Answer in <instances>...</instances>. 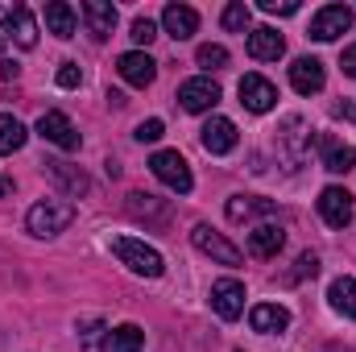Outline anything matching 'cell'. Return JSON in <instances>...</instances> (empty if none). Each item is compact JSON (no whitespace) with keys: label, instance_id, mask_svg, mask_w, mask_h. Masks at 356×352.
I'll use <instances>...</instances> for the list:
<instances>
[{"label":"cell","instance_id":"obj_14","mask_svg":"<svg viewBox=\"0 0 356 352\" xmlns=\"http://www.w3.org/2000/svg\"><path fill=\"white\" fill-rule=\"evenodd\" d=\"M319 154H323V170H332V175H348V170L356 166V150L348 145V141L332 137V133L319 137Z\"/></svg>","mask_w":356,"mask_h":352},{"label":"cell","instance_id":"obj_31","mask_svg":"<svg viewBox=\"0 0 356 352\" xmlns=\"http://www.w3.org/2000/svg\"><path fill=\"white\" fill-rule=\"evenodd\" d=\"M129 38H133L137 46H149V42L158 38V25H154L149 17H137V21H133V33H129Z\"/></svg>","mask_w":356,"mask_h":352},{"label":"cell","instance_id":"obj_24","mask_svg":"<svg viewBox=\"0 0 356 352\" xmlns=\"http://www.w3.org/2000/svg\"><path fill=\"white\" fill-rule=\"evenodd\" d=\"M145 349V332L137 323H120L104 336V352H141Z\"/></svg>","mask_w":356,"mask_h":352},{"label":"cell","instance_id":"obj_18","mask_svg":"<svg viewBox=\"0 0 356 352\" xmlns=\"http://www.w3.org/2000/svg\"><path fill=\"white\" fill-rule=\"evenodd\" d=\"M323 63L319 58H294V67H290V83L298 95H315V91H323Z\"/></svg>","mask_w":356,"mask_h":352},{"label":"cell","instance_id":"obj_9","mask_svg":"<svg viewBox=\"0 0 356 352\" xmlns=\"http://www.w3.org/2000/svg\"><path fill=\"white\" fill-rule=\"evenodd\" d=\"M38 133H42L50 145H58V150H79V129L71 125L67 112H42Z\"/></svg>","mask_w":356,"mask_h":352},{"label":"cell","instance_id":"obj_11","mask_svg":"<svg viewBox=\"0 0 356 352\" xmlns=\"http://www.w3.org/2000/svg\"><path fill=\"white\" fill-rule=\"evenodd\" d=\"M116 71H120V79L133 83V88H149V83L158 79V63H154L145 50H129V54H120Z\"/></svg>","mask_w":356,"mask_h":352},{"label":"cell","instance_id":"obj_2","mask_svg":"<svg viewBox=\"0 0 356 352\" xmlns=\"http://www.w3.org/2000/svg\"><path fill=\"white\" fill-rule=\"evenodd\" d=\"M112 253L129 265L133 273H141V278H162V273H166L162 253H158L154 245H145V241H133V237H112Z\"/></svg>","mask_w":356,"mask_h":352},{"label":"cell","instance_id":"obj_34","mask_svg":"<svg viewBox=\"0 0 356 352\" xmlns=\"http://www.w3.org/2000/svg\"><path fill=\"white\" fill-rule=\"evenodd\" d=\"M79 83H83L79 63H58V88H79Z\"/></svg>","mask_w":356,"mask_h":352},{"label":"cell","instance_id":"obj_20","mask_svg":"<svg viewBox=\"0 0 356 352\" xmlns=\"http://www.w3.org/2000/svg\"><path fill=\"white\" fill-rule=\"evenodd\" d=\"M282 245H286L282 224H257V228L249 232V253H253V257H261V262L277 257V253H282Z\"/></svg>","mask_w":356,"mask_h":352},{"label":"cell","instance_id":"obj_32","mask_svg":"<svg viewBox=\"0 0 356 352\" xmlns=\"http://www.w3.org/2000/svg\"><path fill=\"white\" fill-rule=\"evenodd\" d=\"M162 133H166V125H162V120H158V116H154V120H141V125H137V133H133V137H137V141H141V145H154V141H158V137H162Z\"/></svg>","mask_w":356,"mask_h":352},{"label":"cell","instance_id":"obj_16","mask_svg":"<svg viewBox=\"0 0 356 352\" xmlns=\"http://www.w3.org/2000/svg\"><path fill=\"white\" fill-rule=\"evenodd\" d=\"M83 21H88V33L95 42L112 38V29H116V8H112V0H83Z\"/></svg>","mask_w":356,"mask_h":352},{"label":"cell","instance_id":"obj_5","mask_svg":"<svg viewBox=\"0 0 356 352\" xmlns=\"http://www.w3.org/2000/svg\"><path fill=\"white\" fill-rule=\"evenodd\" d=\"M0 25L8 29V38H13L21 50H33V46H38V21H33V13H29L25 4L0 0Z\"/></svg>","mask_w":356,"mask_h":352},{"label":"cell","instance_id":"obj_33","mask_svg":"<svg viewBox=\"0 0 356 352\" xmlns=\"http://www.w3.org/2000/svg\"><path fill=\"white\" fill-rule=\"evenodd\" d=\"M257 8L269 17H294L298 13V0H257Z\"/></svg>","mask_w":356,"mask_h":352},{"label":"cell","instance_id":"obj_19","mask_svg":"<svg viewBox=\"0 0 356 352\" xmlns=\"http://www.w3.org/2000/svg\"><path fill=\"white\" fill-rule=\"evenodd\" d=\"M249 323H253V332L273 336V332H286V328H290V311H286L282 303H257V307L249 311Z\"/></svg>","mask_w":356,"mask_h":352},{"label":"cell","instance_id":"obj_8","mask_svg":"<svg viewBox=\"0 0 356 352\" xmlns=\"http://www.w3.org/2000/svg\"><path fill=\"white\" fill-rule=\"evenodd\" d=\"M211 307H216V315L220 319H241L245 315V286L236 282V278H220V282H211Z\"/></svg>","mask_w":356,"mask_h":352},{"label":"cell","instance_id":"obj_27","mask_svg":"<svg viewBox=\"0 0 356 352\" xmlns=\"http://www.w3.org/2000/svg\"><path fill=\"white\" fill-rule=\"evenodd\" d=\"M21 145H25V125L13 112H4L0 116V154H17Z\"/></svg>","mask_w":356,"mask_h":352},{"label":"cell","instance_id":"obj_21","mask_svg":"<svg viewBox=\"0 0 356 352\" xmlns=\"http://www.w3.org/2000/svg\"><path fill=\"white\" fill-rule=\"evenodd\" d=\"M228 220L232 224H245V220H257V216H273V199H261V195H232L228 199Z\"/></svg>","mask_w":356,"mask_h":352},{"label":"cell","instance_id":"obj_13","mask_svg":"<svg viewBox=\"0 0 356 352\" xmlns=\"http://www.w3.org/2000/svg\"><path fill=\"white\" fill-rule=\"evenodd\" d=\"M236 91H241V104H245L249 112H269V108L277 104V88L269 83L266 75H245Z\"/></svg>","mask_w":356,"mask_h":352},{"label":"cell","instance_id":"obj_6","mask_svg":"<svg viewBox=\"0 0 356 352\" xmlns=\"http://www.w3.org/2000/svg\"><path fill=\"white\" fill-rule=\"evenodd\" d=\"M353 8L348 4H323L315 17H311V38L315 42H336L340 33H348L353 29Z\"/></svg>","mask_w":356,"mask_h":352},{"label":"cell","instance_id":"obj_17","mask_svg":"<svg viewBox=\"0 0 356 352\" xmlns=\"http://www.w3.org/2000/svg\"><path fill=\"white\" fill-rule=\"evenodd\" d=\"M282 50H286V38H282L273 25H257V29H249V54H253L257 63H273V58H282Z\"/></svg>","mask_w":356,"mask_h":352},{"label":"cell","instance_id":"obj_30","mask_svg":"<svg viewBox=\"0 0 356 352\" xmlns=\"http://www.w3.org/2000/svg\"><path fill=\"white\" fill-rule=\"evenodd\" d=\"M315 273H319V257H315V253H302V257L294 262V269H290L286 282H302V278H315Z\"/></svg>","mask_w":356,"mask_h":352},{"label":"cell","instance_id":"obj_38","mask_svg":"<svg viewBox=\"0 0 356 352\" xmlns=\"http://www.w3.org/2000/svg\"><path fill=\"white\" fill-rule=\"evenodd\" d=\"M4 195H8V178L0 175V199H4Z\"/></svg>","mask_w":356,"mask_h":352},{"label":"cell","instance_id":"obj_28","mask_svg":"<svg viewBox=\"0 0 356 352\" xmlns=\"http://www.w3.org/2000/svg\"><path fill=\"white\" fill-rule=\"evenodd\" d=\"M249 21H253V8H249L245 0H232V4L224 8V29H228V33H245Z\"/></svg>","mask_w":356,"mask_h":352},{"label":"cell","instance_id":"obj_10","mask_svg":"<svg viewBox=\"0 0 356 352\" xmlns=\"http://www.w3.org/2000/svg\"><path fill=\"white\" fill-rule=\"evenodd\" d=\"M319 216H323L327 228L353 224V195H348L344 186H323V195H319Z\"/></svg>","mask_w":356,"mask_h":352},{"label":"cell","instance_id":"obj_4","mask_svg":"<svg viewBox=\"0 0 356 352\" xmlns=\"http://www.w3.org/2000/svg\"><path fill=\"white\" fill-rule=\"evenodd\" d=\"M191 245H195L199 253H207L211 262H220V265H241L245 262V253H241L224 232H216L211 224H195V228H191Z\"/></svg>","mask_w":356,"mask_h":352},{"label":"cell","instance_id":"obj_36","mask_svg":"<svg viewBox=\"0 0 356 352\" xmlns=\"http://www.w3.org/2000/svg\"><path fill=\"white\" fill-rule=\"evenodd\" d=\"M17 75H21L17 63H0V79H17Z\"/></svg>","mask_w":356,"mask_h":352},{"label":"cell","instance_id":"obj_12","mask_svg":"<svg viewBox=\"0 0 356 352\" xmlns=\"http://www.w3.org/2000/svg\"><path fill=\"white\" fill-rule=\"evenodd\" d=\"M199 141L207 154H232L236 150V125L228 116H211L203 129H199Z\"/></svg>","mask_w":356,"mask_h":352},{"label":"cell","instance_id":"obj_25","mask_svg":"<svg viewBox=\"0 0 356 352\" xmlns=\"http://www.w3.org/2000/svg\"><path fill=\"white\" fill-rule=\"evenodd\" d=\"M327 303H332L340 315L356 319V278H336V282L327 286Z\"/></svg>","mask_w":356,"mask_h":352},{"label":"cell","instance_id":"obj_23","mask_svg":"<svg viewBox=\"0 0 356 352\" xmlns=\"http://www.w3.org/2000/svg\"><path fill=\"white\" fill-rule=\"evenodd\" d=\"M75 25H79V13L67 0H50L46 4V29L54 38H75Z\"/></svg>","mask_w":356,"mask_h":352},{"label":"cell","instance_id":"obj_3","mask_svg":"<svg viewBox=\"0 0 356 352\" xmlns=\"http://www.w3.org/2000/svg\"><path fill=\"white\" fill-rule=\"evenodd\" d=\"M149 170H154L158 182H166L175 195H191V186H195L191 166H186V158H182L178 150H158V154L149 158Z\"/></svg>","mask_w":356,"mask_h":352},{"label":"cell","instance_id":"obj_7","mask_svg":"<svg viewBox=\"0 0 356 352\" xmlns=\"http://www.w3.org/2000/svg\"><path fill=\"white\" fill-rule=\"evenodd\" d=\"M178 104H182V112H207V108L220 104V83H216L211 75L186 79V83L178 88Z\"/></svg>","mask_w":356,"mask_h":352},{"label":"cell","instance_id":"obj_15","mask_svg":"<svg viewBox=\"0 0 356 352\" xmlns=\"http://www.w3.org/2000/svg\"><path fill=\"white\" fill-rule=\"evenodd\" d=\"M124 207L133 220H145V224H166V216H170V203L158 195H145V191H129Z\"/></svg>","mask_w":356,"mask_h":352},{"label":"cell","instance_id":"obj_26","mask_svg":"<svg viewBox=\"0 0 356 352\" xmlns=\"http://www.w3.org/2000/svg\"><path fill=\"white\" fill-rule=\"evenodd\" d=\"M46 170H50V178H54V182H63V186H67V195H75V199H79V195H88V175H83V170H75V166H67V162H46Z\"/></svg>","mask_w":356,"mask_h":352},{"label":"cell","instance_id":"obj_29","mask_svg":"<svg viewBox=\"0 0 356 352\" xmlns=\"http://www.w3.org/2000/svg\"><path fill=\"white\" fill-rule=\"evenodd\" d=\"M195 63L207 67V71H220V67H228V50L216 46V42H203V46L195 50Z\"/></svg>","mask_w":356,"mask_h":352},{"label":"cell","instance_id":"obj_39","mask_svg":"<svg viewBox=\"0 0 356 352\" xmlns=\"http://www.w3.org/2000/svg\"><path fill=\"white\" fill-rule=\"evenodd\" d=\"M0 46H4V38H0Z\"/></svg>","mask_w":356,"mask_h":352},{"label":"cell","instance_id":"obj_35","mask_svg":"<svg viewBox=\"0 0 356 352\" xmlns=\"http://www.w3.org/2000/svg\"><path fill=\"white\" fill-rule=\"evenodd\" d=\"M340 67H344V75H348V79H356V42L340 54Z\"/></svg>","mask_w":356,"mask_h":352},{"label":"cell","instance_id":"obj_22","mask_svg":"<svg viewBox=\"0 0 356 352\" xmlns=\"http://www.w3.org/2000/svg\"><path fill=\"white\" fill-rule=\"evenodd\" d=\"M162 29L178 38V42H186L195 29H199V13L191 8V4H166V13H162Z\"/></svg>","mask_w":356,"mask_h":352},{"label":"cell","instance_id":"obj_1","mask_svg":"<svg viewBox=\"0 0 356 352\" xmlns=\"http://www.w3.org/2000/svg\"><path fill=\"white\" fill-rule=\"evenodd\" d=\"M71 220H75V203L71 199H42V203L29 207L25 228L33 237H58V232L71 228Z\"/></svg>","mask_w":356,"mask_h":352},{"label":"cell","instance_id":"obj_37","mask_svg":"<svg viewBox=\"0 0 356 352\" xmlns=\"http://www.w3.org/2000/svg\"><path fill=\"white\" fill-rule=\"evenodd\" d=\"M336 116H344V120H356V104H336Z\"/></svg>","mask_w":356,"mask_h":352}]
</instances>
